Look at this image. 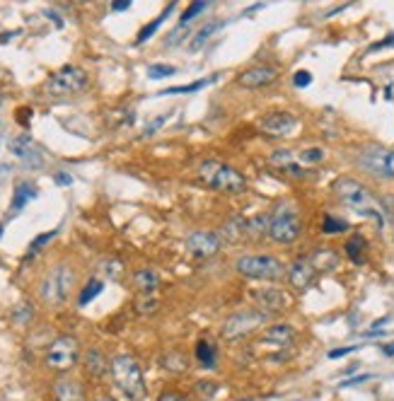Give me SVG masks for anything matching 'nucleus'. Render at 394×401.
Returning a JSON list of instances; mask_svg holds the SVG:
<instances>
[{
    "label": "nucleus",
    "instance_id": "dca6fc26",
    "mask_svg": "<svg viewBox=\"0 0 394 401\" xmlns=\"http://www.w3.org/2000/svg\"><path fill=\"white\" fill-rule=\"evenodd\" d=\"M82 368H85V375L92 377V380H99L106 372H111V363L106 360V355L99 351V348H90L82 355Z\"/></svg>",
    "mask_w": 394,
    "mask_h": 401
},
{
    "label": "nucleus",
    "instance_id": "473e14b6",
    "mask_svg": "<svg viewBox=\"0 0 394 401\" xmlns=\"http://www.w3.org/2000/svg\"><path fill=\"white\" fill-rule=\"evenodd\" d=\"M206 8H208V3H204V0H196L194 5H189V8L182 13V20H179V25H182V27H187L189 22L194 20L196 15H201V13H204Z\"/></svg>",
    "mask_w": 394,
    "mask_h": 401
},
{
    "label": "nucleus",
    "instance_id": "f3484780",
    "mask_svg": "<svg viewBox=\"0 0 394 401\" xmlns=\"http://www.w3.org/2000/svg\"><path fill=\"white\" fill-rule=\"evenodd\" d=\"M54 397L56 401H85V389L73 377H59L54 382Z\"/></svg>",
    "mask_w": 394,
    "mask_h": 401
},
{
    "label": "nucleus",
    "instance_id": "58836bf2",
    "mask_svg": "<svg viewBox=\"0 0 394 401\" xmlns=\"http://www.w3.org/2000/svg\"><path fill=\"white\" fill-rule=\"evenodd\" d=\"M293 82H295V87H307V85L312 82V73H309V70H297L295 75H293Z\"/></svg>",
    "mask_w": 394,
    "mask_h": 401
},
{
    "label": "nucleus",
    "instance_id": "1a4fd4ad",
    "mask_svg": "<svg viewBox=\"0 0 394 401\" xmlns=\"http://www.w3.org/2000/svg\"><path fill=\"white\" fill-rule=\"evenodd\" d=\"M266 317L269 314L259 312V309H240V312H233L223 324V338L233 341V338L252 334L259 326L266 324Z\"/></svg>",
    "mask_w": 394,
    "mask_h": 401
},
{
    "label": "nucleus",
    "instance_id": "72a5a7b5",
    "mask_svg": "<svg viewBox=\"0 0 394 401\" xmlns=\"http://www.w3.org/2000/svg\"><path fill=\"white\" fill-rule=\"evenodd\" d=\"M271 165L281 167V169H290L295 165V157H293V152H288V150H276L271 155Z\"/></svg>",
    "mask_w": 394,
    "mask_h": 401
},
{
    "label": "nucleus",
    "instance_id": "6e6552de",
    "mask_svg": "<svg viewBox=\"0 0 394 401\" xmlns=\"http://www.w3.org/2000/svg\"><path fill=\"white\" fill-rule=\"evenodd\" d=\"M87 82L90 78L80 66H63L49 78L47 92L51 97H70V94H78L80 90H85Z\"/></svg>",
    "mask_w": 394,
    "mask_h": 401
},
{
    "label": "nucleus",
    "instance_id": "4468645a",
    "mask_svg": "<svg viewBox=\"0 0 394 401\" xmlns=\"http://www.w3.org/2000/svg\"><path fill=\"white\" fill-rule=\"evenodd\" d=\"M254 302L259 304V312L276 314L288 304V297L278 288H261V290H254Z\"/></svg>",
    "mask_w": 394,
    "mask_h": 401
},
{
    "label": "nucleus",
    "instance_id": "c9c22d12",
    "mask_svg": "<svg viewBox=\"0 0 394 401\" xmlns=\"http://www.w3.org/2000/svg\"><path fill=\"white\" fill-rule=\"evenodd\" d=\"M196 392H199L206 401H211L218 394V385L211 380H201V382H196Z\"/></svg>",
    "mask_w": 394,
    "mask_h": 401
},
{
    "label": "nucleus",
    "instance_id": "ddd939ff",
    "mask_svg": "<svg viewBox=\"0 0 394 401\" xmlns=\"http://www.w3.org/2000/svg\"><path fill=\"white\" fill-rule=\"evenodd\" d=\"M10 152H13L15 157H20V162H25L27 167H42L44 165V155L42 150L35 145V140L27 138V135H18V138H13L8 143Z\"/></svg>",
    "mask_w": 394,
    "mask_h": 401
},
{
    "label": "nucleus",
    "instance_id": "9d476101",
    "mask_svg": "<svg viewBox=\"0 0 394 401\" xmlns=\"http://www.w3.org/2000/svg\"><path fill=\"white\" fill-rule=\"evenodd\" d=\"M261 131L269 135V138H285L295 131L297 118L290 114V111H269V114L261 116L259 121Z\"/></svg>",
    "mask_w": 394,
    "mask_h": 401
},
{
    "label": "nucleus",
    "instance_id": "c03bdc74",
    "mask_svg": "<svg viewBox=\"0 0 394 401\" xmlns=\"http://www.w3.org/2000/svg\"><path fill=\"white\" fill-rule=\"evenodd\" d=\"M56 184L68 186V184H73V177H70V174H66V172H59V174H56Z\"/></svg>",
    "mask_w": 394,
    "mask_h": 401
},
{
    "label": "nucleus",
    "instance_id": "de8ad7c7",
    "mask_svg": "<svg viewBox=\"0 0 394 401\" xmlns=\"http://www.w3.org/2000/svg\"><path fill=\"white\" fill-rule=\"evenodd\" d=\"M365 380H370V375H360V377H353V380L343 382V387H348V385H358V382H365Z\"/></svg>",
    "mask_w": 394,
    "mask_h": 401
},
{
    "label": "nucleus",
    "instance_id": "9b49d317",
    "mask_svg": "<svg viewBox=\"0 0 394 401\" xmlns=\"http://www.w3.org/2000/svg\"><path fill=\"white\" fill-rule=\"evenodd\" d=\"M221 247H223V240H221V235H216V233H194V235H189V240H187V249L191 257H196V259H211V257H216L218 252H221Z\"/></svg>",
    "mask_w": 394,
    "mask_h": 401
},
{
    "label": "nucleus",
    "instance_id": "aec40b11",
    "mask_svg": "<svg viewBox=\"0 0 394 401\" xmlns=\"http://www.w3.org/2000/svg\"><path fill=\"white\" fill-rule=\"evenodd\" d=\"M133 280H136V288L140 290V295H155V290L160 288V276H157L153 269L136 271V273H133Z\"/></svg>",
    "mask_w": 394,
    "mask_h": 401
},
{
    "label": "nucleus",
    "instance_id": "423d86ee",
    "mask_svg": "<svg viewBox=\"0 0 394 401\" xmlns=\"http://www.w3.org/2000/svg\"><path fill=\"white\" fill-rule=\"evenodd\" d=\"M302 233L300 216L290 203H281L273 211L271 220H269V237L276 245H293L297 242V237Z\"/></svg>",
    "mask_w": 394,
    "mask_h": 401
},
{
    "label": "nucleus",
    "instance_id": "ea45409f",
    "mask_svg": "<svg viewBox=\"0 0 394 401\" xmlns=\"http://www.w3.org/2000/svg\"><path fill=\"white\" fill-rule=\"evenodd\" d=\"M170 114H172V111H170ZM170 114H160V116H155V121H153V123H150V126H145V131H143V135H153V133L157 131V128H160V126H162V123H165V121H167V118H170Z\"/></svg>",
    "mask_w": 394,
    "mask_h": 401
},
{
    "label": "nucleus",
    "instance_id": "a18cd8bd",
    "mask_svg": "<svg viewBox=\"0 0 394 401\" xmlns=\"http://www.w3.org/2000/svg\"><path fill=\"white\" fill-rule=\"evenodd\" d=\"M387 179H394V152H387Z\"/></svg>",
    "mask_w": 394,
    "mask_h": 401
},
{
    "label": "nucleus",
    "instance_id": "e433bc0d",
    "mask_svg": "<svg viewBox=\"0 0 394 401\" xmlns=\"http://www.w3.org/2000/svg\"><path fill=\"white\" fill-rule=\"evenodd\" d=\"M177 73V68H172V66H150L148 68V78L150 80H160V78H170Z\"/></svg>",
    "mask_w": 394,
    "mask_h": 401
},
{
    "label": "nucleus",
    "instance_id": "7ed1b4c3",
    "mask_svg": "<svg viewBox=\"0 0 394 401\" xmlns=\"http://www.w3.org/2000/svg\"><path fill=\"white\" fill-rule=\"evenodd\" d=\"M75 288V271L68 264H56L39 283V297L51 307H61Z\"/></svg>",
    "mask_w": 394,
    "mask_h": 401
},
{
    "label": "nucleus",
    "instance_id": "2eb2a0df",
    "mask_svg": "<svg viewBox=\"0 0 394 401\" xmlns=\"http://www.w3.org/2000/svg\"><path fill=\"white\" fill-rule=\"evenodd\" d=\"M387 152L385 148H377V145H370L360 152V167L373 172L375 177H385L387 179Z\"/></svg>",
    "mask_w": 394,
    "mask_h": 401
},
{
    "label": "nucleus",
    "instance_id": "c756f323",
    "mask_svg": "<svg viewBox=\"0 0 394 401\" xmlns=\"http://www.w3.org/2000/svg\"><path fill=\"white\" fill-rule=\"evenodd\" d=\"M172 10H174V3H170V5H167V10H165V13H162L160 17H157V20H153V22H150V25H148V27H143V30H140V32H138V44L148 42V39H150V37H153V34L157 32V27H160V25H162V20H165V17H167V15H170V13H172Z\"/></svg>",
    "mask_w": 394,
    "mask_h": 401
},
{
    "label": "nucleus",
    "instance_id": "5701e85b",
    "mask_svg": "<svg viewBox=\"0 0 394 401\" xmlns=\"http://www.w3.org/2000/svg\"><path fill=\"white\" fill-rule=\"evenodd\" d=\"M365 249H368V245H365V240L360 235L351 237V240L346 242V254H348V259H351L353 264H363L365 261Z\"/></svg>",
    "mask_w": 394,
    "mask_h": 401
},
{
    "label": "nucleus",
    "instance_id": "4be33fe9",
    "mask_svg": "<svg viewBox=\"0 0 394 401\" xmlns=\"http://www.w3.org/2000/svg\"><path fill=\"white\" fill-rule=\"evenodd\" d=\"M247 237V220L245 218H233L228 225L223 228V237L225 242H240Z\"/></svg>",
    "mask_w": 394,
    "mask_h": 401
},
{
    "label": "nucleus",
    "instance_id": "09e8293b",
    "mask_svg": "<svg viewBox=\"0 0 394 401\" xmlns=\"http://www.w3.org/2000/svg\"><path fill=\"white\" fill-rule=\"evenodd\" d=\"M382 353L390 355V358H392V355H394V341H392V343H387V346H382Z\"/></svg>",
    "mask_w": 394,
    "mask_h": 401
},
{
    "label": "nucleus",
    "instance_id": "f257e3e1",
    "mask_svg": "<svg viewBox=\"0 0 394 401\" xmlns=\"http://www.w3.org/2000/svg\"><path fill=\"white\" fill-rule=\"evenodd\" d=\"M111 380L123 392V397H128L131 401L145 399V377L133 355L121 353L111 358Z\"/></svg>",
    "mask_w": 394,
    "mask_h": 401
},
{
    "label": "nucleus",
    "instance_id": "2f4dec72",
    "mask_svg": "<svg viewBox=\"0 0 394 401\" xmlns=\"http://www.w3.org/2000/svg\"><path fill=\"white\" fill-rule=\"evenodd\" d=\"M324 160V150L322 148H307L297 155V162L300 165H317V162Z\"/></svg>",
    "mask_w": 394,
    "mask_h": 401
},
{
    "label": "nucleus",
    "instance_id": "49530a36",
    "mask_svg": "<svg viewBox=\"0 0 394 401\" xmlns=\"http://www.w3.org/2000/svg\"><path fill=\"white\" fill-rule=\"evenodd\" d=\"M131 8V0H116L114 5H111V10H128Z\"/></svg>",
    "mask_w": 394,
    "mask_h": 401
},
{
    "label": "nucleus",
    "instance_id": "f704fd0d",
    "mask_svg": "<svg viewBox=\"0 0 394 401\" xmlns=\"http://www.w3.org/2000/svg\"><path fill=\"white\" fill-rule=\"evenodd\" d=\"M343 230H348V223H343V220H336L334 216H324V223H322V233L324 235L343 233Z\"/></svg>",
    "mask_w": 394,
    "mask_h": 401
},
{
    "label": "nucleus",
    "instance_id": "f8f14e48",
    "mask_svg": "<svg viewBox=\"0 0 394 401\" xmlns=\"http://www.w3.org/2000/svg\"><path fill=\"white\" fill-rule=\"evenodd\" d=\"M278 80V68L273 66H254V68H247L245 73L238 75V82L242 87H250V90H257V87H269Z\"/></svg>",
    "mask_w": 394,
    "mask_h": 401
},
{
    "label": "nucleus",
    "instance_id": "20e7f679",
    "mask_svg": "<svg viewBox=\"0 0 394 401\" xmlns=\"http://www.w3.org/2000/svg\"><path fill=\"white\" fill-rule=\"evenodd\" d=\"M199 177L201 182L208 184L211 189L225 191V194H240L247 189V179L245 174L238 172L235 167L225 165L221 160H204L199 167Z\"/></svg>",
    "mask_w": 394,
    "mask_h": 401
},
{
    "label": "nucleus",
    "instance_id": "8fccbe9b",
    "mask_svg": "<svg viewBox=\"0 0 394 401\" xmlns=\"http://www.w3.org/2000/svg\"><path fill=\"white\" fill-rule=\"evenodd\" d=\"M94 401H116V399H114V397H97Z\"/></svg>",
    "mask_w": 394,
    "mask_h": 401
},
{
    "label": "nucleus",
    "instance_id": "39448f33",
    "mask_svg": "<svg viewBox=\"0 0 394 401\" xmlns=\"http://www.w3.org/2000/svg\"><path fill=\"white\" fill-rule=\"evenodd\" d=\"M240 276L254 280H281L283 276H288L283 261L271 257V254H252V257H242L235 264Z\"/></svg>",
    "mask_w": 394,
    "mask_h": 401
},
{
    "label": "nucleus",
    "instance_id": "a211bd4d",
    "mask_svg": "<svg viewBox=\"0 0 394 401\" xmlns=\"http://www.w3.org/2000/svg\"><path fill=\"white\" fill-rule=\"evenodd\" d=\"M314 278V266L309 264V259H297L295 264L288 269V280L295 290H305Z\"/></svg>",
    "mask_w": 394,
    "mask_h": 401
},
{
    "label": "nucleus",
    "instance_id": "f03ea898",
    "mask_svg": "<svg viewBox=\"0 0 394 401\" xmlns=\"http://www.w3.org/2000/svg\"><path fill=\"white\" fill-rule=\"evenodd\" d=\"M334 194H336V199L343 203V206H348L351 211L363 213V216L373 218L375 223L382 228L385 218H382L380 208L375 206L373 194H370V191L365 189L360 182H356V179H348V177L336 179V182H334Z\"/></svg>",
    "mask_w": 394,
    "mask_h": 401
},
{
    "label": "nucleus",
    "instance_id": "6ab92c4d",
    "mask_svg": "<svg viewBox=\"0 0 394 401\" xmlns=\"http://www.w3.org/2000/svg\"><path fill=\"white\" fill-rule=\"evenodd\" d=\"M295 338V329L290 324H273L264 331V341L266 343H276V346H288Z\"/></svg>",
    "mask_w": 394,
    "mask_h": 401
},
{
    "label": "nucleus",
    "instance_id": "393cba45",
    "mask_svg": "<svg viewBox=\"0 0 394 401\" xmlns=\"http://www.w3.org/2000/svg\"><path fill=\"white\" fill-rule=\"evenodd\" d=\"M269 220L271 216H254L247 220V235L250 237H261V235H269Z\"/></svg>",
    "mask_w": 394,
    "mask_h": 401
},
{
    "label": "nucleus",
    "instance_id": "4c0bfd02",
    "mask_svg": "<svg viewBox=\"0 0 394 401\" xmlns=\"http://www.w3.org/2000/svg\"><path fill=\"white\" fill-rule=\"evenodd\" d=\"M54 235H56V233H44V235H39L37 240L30 245V257H35V254H37L39 249H42V247L47 245V242H51V240H54Z\"/></svg>",
    "mask_w": 394,
    "mask_h": 401
},
{
    "label": "nucleus",
    "instance_id": "0eeeda50",
    "mask_svg": "<svg viewBox=\"0 0 394 401\" xmlns=\"http://www.w3.org/2000/svg\"><path fill=\"white\" fill-rule=\"evenodd\" d=\"M78 360H80V343H78L75 336H59L44 355L47 368L59 372V375L70 372L78 365Z\"/></svg>",
    "mask_w": 394,
    "mask_h": 401
},
{
    "label": "nucleus",
    "instance_id": "a878e982",
    "mask_svg": "<svg viewBox=\"0 0 394 401\" xmlns=\"http://www.w3.org/2000/svg\"><path fill=\"white\" fill-rule=\"evenodd\" d=\"M157 307H160V297H157V292L155 295H140L138 292V300H136V312L138 314H155L157 312Z\"/></svg>",
    "mask_w": 394,
    "mask_h": 401
},
{
    "label": "nucleus",
    "instance_id": "7c9ffc66",
    "mask_svg": "<svg viewBox=\"0 0 394 401\" xmlns=\"http://www.w3.org/2000/svg\"><path fill=\"white\" fill-rule=\"evenodd\" d=\"M216 78H218V75H211V78H204V80H199V82H194V85H184V87H170V90H165V92H162V94H184V92H199L201 87H206V85L216 82Z\"/></svg>",
    "mask_w": 394,
    "mask_h": 401
},
{
    "label": "nucleus",
    "instance_id": "cd10ccee",
    "mask_svg": "<svg viewBox=\"0 0 394 401\" xmlns=\"http://www.w3.org/2000/svg\"><path fill=\"white\" fill-rule=\"evenodd\" d=\"M196 358H199V363L204 365L206 370H211L213 365H216V351H213V346L208 341H199V346H196Z\"/></svg>",
    "mask_w": 394,
    "mask_h": 401
},
{
    "label": "nucleus",
    "instance_id": "3c124183",
    "mask_svg": "<svg viewBox=\"0 0 394 401\" xmlns=\"http://www.w3.org/2000/svg\"><path fill=\"white\" fill-rule=\"evenodd\" d=\"M0 235H3V225H0Z\"/></svg>",
    "mask_w": 394,
    "mask_h": 401
},
{
    "label": "nucleus",
    "instance_id": "412c9836",
    "mask_svg": "<svg viewBox=\"0 0 394 401\" xmlns=\"http://www.w3.org/2000/svg\"><path fill=\"white\" fill-rule=\"evenodd\" d=\"M221 27H225L223 20H213V22H208V25H204L199 32L194 34V39H191V47H189V49H191V51H199V49L208 42V39L213 37V34L221 30Z\"/></svg>",
    "mask_w": 394,
    "mask_h": 401
},
{
    "label": "nucleus",
    "instance_id": "a19ab883",
    "mask_svg": "<svg viewBox=\"0 0 394 401\" xmlns=\"http://www.w3.org/2000/svg\"><path fill=\"white\" fill-rule=\"evenodd\" d=\"M390 47H394V34H390V37H385V39H382V42H377V44H373V47H370L368 51H370V54H375V51H382V49H390Z\"/></svg>",
    "mask_w": 394,
    "mask_h": 401
},
{
    "label": "nucleus",
    "instance_id": "79ce46f5",
    "mask_svg": "<svg viewBox=\"0 0 394 401\" xmlns=\"http://www.w3.org/2000/svg\"><path fill=\"white\" fill-rule=\"evenodd\" d=\"M157 401H189V399L184 397V394H179V392H162Z\"/></svg>",
    "mask_w": 394,
    "mask_h": 401
},
{
    "label": "nucleus",
    "instance_id": "37998d69",
    "mask_svg": "<svg viewBox=\"0 0 394 401\" xmlns=\"http://www.w3.org/2000/svg\"><path fill=\"white\" fill-rule=\"evenodd\" d=\"M356 351V346H346V348H336V351H329V358L334 360V358H343V355H348V353H353Z\"/></svg>",
    "mask_w": 394,
    "mask_h": 401
},
{
    "label": "nucleus",
    "instance_id": "bb28decb",
    "mask_svg": "<svg viewBox=\"0 0 394 401\" xmlns=\"http://www.w3.org/2000/svg\"><path fill=\"white\" fill-rule=\"evenodd\" d=\"M37 196V189L32 184H20L18 189H15V199H13V211H20V208H25V203L30 199H35Z\"/></svg>",
    "mask_w": 394,
    "mask_h": 401
},
{
    "label": "nucleus",
    "instance_id": "c85d7f7f",
    "mask_svg": "<svg viewBox=\"0 0 394 401\" xmlns=\"http://www.w3.org/2000/svg\"><path fill=\"white\" fill-rule=\"evenodd\" d=\"M104 290V283L102 280H97V278H92L90 283L82 288V292H80V297H78V302H80V307H85L87 302H92L94 297L99 295V292Z\"/></svg>",
    "mask_w": 394,
    "mask_h": 401
},
{
    "label": "nucleus",
    "instance_id": "b1692460",
    "mask_svg": "<svg viewBox=\"0 0 394 401\" xmlns=\"http://www.w3.org/2000/svg\"><path fill=\"white\" fill-rule=\"evenodd\" d=\"M312 264L314 269H334L336 264H339V257H336V252H331V249H324V252H314V257H312Z\"/></svg>",
    "mask_w": 394,
    "mask_h": 401
}]
</instances>
